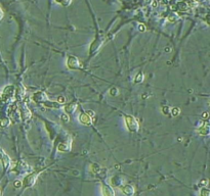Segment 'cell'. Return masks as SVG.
<instances>
[{
    "label": "cell",
    "instance_id": "6da1fadb",
    "mask_svg": "<svg viewBox=\"0 0 210 196\" xmlns=\"http://www.w3.org/2000/svg\"><path fill=\"white\" fill-rule=\"evenodd\" d=\"M124 119H125L126 127H127V129L130 132H137L139 130L138 122L133 117H131V115H125Z\"/></svg>",
    "mask_w": 210,
    "mask_h": 196
},
{
    "label": "cell",
    "instance_id": "7a4b0ae2",
    "mask_svg": "<svg viewBox=\"0 0 210 196\" xmlns=\"http://www.w3.org/2000/svg\"><path fill=\"white\" fill-rule=\"evenodd\" d=\"M38 174L32 173V174H30V175H28L25 179L23 180V182H22V186H23L24 188L32 187L35 183H36V180H37V178H38Z\"/></svg>",
    "mask_w": 210,
    "mask_h": 196
},
{
    "label": "cell",
    "instance_id": "3957f363",
    "mask_svg": "<svg viewBox=\"0 0 210 196\" xmlns=\"http://www.w3.org/2000/svg\"><path fill=\"white\" fill-rule=\"evenodd\" d=\"M67 66L71 69H79L82 68L79 59L77 57H75V56H69L68 59H67Z\"/></svg>",
    "mask_w": 210,
    "mask_h": 196
},
{
    "label": "cell",
    "instance_id": "277c9868",
    "mask_svg": "<svg viewBox=\"0 0 210 196\" xmlns=\"http://www.w3.org/2000/svg\"><path fill=\"white\" fill-rule=\"evenodd\" d=\"M13 94H15V88H13V86L12 85L6 86L3 89V93H2V100L7 101L8 99L12 97Z\"/></svg>",
    "mask_w": 210,
    "mask_h": 196
},
{
    "label": "cell",
    "instance_id": "5b68a950",
    "mask_svg": "<svg viewBox=\"0 0 210 196\" xmlns=\"http://www.w3.org/2000/svg\"><path fill=\"white\" fill-rule=\"evenodd\" d=\"M0 160H1L2 165H3V168L5 170H7L10 166V165H12V160H10L9 156L5 153L1 148H0Z\"/></svg>",
    "mask_w": 210,
    "mask_h": 196
},
{
    "label": "cell",
    "instance_id": "8992f818",
    "mask_svg": "<svg viewBox=\"0 0 210 196\" xmlns=\"http://www.w3.org/2000/svg\"><path fill=\"white\" fill-rule=\"evenodd\" d=\"M33 100L35 101L36 103H43L44 101H46L47 100V96H46V94H45L44 92H36V93H34V95H33Z\"/></svg>",
    "mask_w": 210,
    "mask_h": 196
},
{
    "label": "cell",
    "instance_id": "52a82bcc",
    "mask_svg": "<svg viewBox=\"0 0 210 196\" xmlns=\"http://www.w3.org/2000/svg\"><path fill=\"white\" fill-rule=\"evenodd\" d=\"M31 111L28 109V107L26 106H23L21 108V117L22 120H24V122H26V120H28L29 119H31Z\"/></svg>",
    "mask_w": 210,
    "mask_h": 196
},
{
    "label": "cell",
    "instance_id": "ba28073f",
    "mask_svg": "<svg viewBox=\"0 0 210 196\" xmlns=\"http://www.w3.org/2000/svg\"><path fill=\"white\" fill-rule=\"evenodd\" d=\"M79 120L80 123L85 126H89L91 125V123H92V119L87 114H81L79 117Z\"/></svg>",
    "mask_w": 210,
    "mask_h": 196
},
{
    "label": "cell",
    "instance_id": "9c48e42d",
    "mask_svg": "<svg viewBox=\"0 0 210 196\" xmlns=\"http://www.w3.org/2000/svg\"><path fill=\"white\" fill-rule=\"evenodd\" d=\"M122 192L126 196H132L134 192H135V190H134L133 186H131V185H124L122 187Z\"/></svg>",
    "mask_w": 210,
    "mask_h": 196
},
{
    "label": "cell",
    "instance_id": "30bf717a",
    "mask_svg": "<svg viewBox=\"0 0 210 196\" xmlns=\"http://www.w3.org/2000/svg\"><path fill=\"white\" fill-rule=\"evenodd\" d=\"M103 194L104 196H115V192L114 190H113V188L111 186H109V185L107 184H104L103 185Z\"/></svg>",
    "mask_w": 210,
    "mask_h": 196
},
{
    "label": "cell",
    "instance_id": "8fae6325",
    "mask_svg": "<svg viewBox=\"0 0 210 196\" xmlns=\"http://www.w3.org/2000/svg\"><path fill=\"white\" fill-rule=\"evenodd\" d=\"M198 133L202 136H208L209 135V126L207 123L202 124V126L198 129Z\"/></svg>",
    "mask_w": 210,
    "mask_h": 196
},
{
    "label": "cell",
    "instance_id": "7c38bea8",
    "mask_svg": "<svg viewBox=\"0 0 210 196\" xmlns=\"http://www.w3.org/2000/svg\"><path fill=\"white\" fill-rule=\"evenodd\" d=\"M58 149L61 152H68L71 150V144L68 143V142H63L58 146Z\"/></svg>",
    "mask_w": 210,
    "mask_h": 196
},
{
    "label": "cell",
    "instance_id": "4fadbf2b",
    "mask_svg": "<svg viewBox=\"0 0 210 196\" xmlns=\"http://www.w3.org/2000/svg\"><path fill=\"white\" fill-rule=\"evenodd\" d=\"M77 108V104L76 103H71V104H68V105H66L64 107L65 111L67 112V114H74L75 111H76Z\"/></svg>",
    "mask_w": 210,
    "mask_h": 196
},
{
    "label": "cell",
    "instance_id": "5bb4252c",
    "mask_svg": "<svg viewBox=\"0 0 210 196\" xmlns=\"http://www.w3.org/2000/svg\"><path fill=\"white\" fill-rule=\"evenodd\" d=\"M29 166L27 165L26 162H18V165H17V170L20 172V173H26L27 171H28Z\"/></svg>",
    "mask_w": 210,
    "mask_h": 196
},
{
    "label": "cell",
    "instance_id": "9a60e30c",
    "mask_svg": "<svg viewBox=\"0 0 210 196\" xmlns=\"http://www.w3.org/2000/svg\"><path fill=\"white\" fill-rule=\"evenodd\" d=\"M9 124H10V120H9V119H7V117H5V119L0 120V127H2V128L8 127Z\"/></svg>",
    "mask_w": 210,
    "mask_h": 196
},
{
    "label": "cell",
    "instance_id": "2e32d148",
    "mask_svg": "<svg viewBox=\"0 0 210 196\" xmlns=\"http://www.w3.org/2000/svg\"><path fill=\"white\" fill-rule=\"evenodd\" d=\"M58 3H60L61 5H63V6L65 7H67V6H69L70 4L72 3V0H55Z\"/></svg>",
    "mask_w": 210,
    "mask_h": 196
},
{
    "label": "cell",
    "instance_id": "e0dca14e",
    "mask_svg": "<svg viewBox=\"0 0 210 196\" xmlns=\"http://www.w3.org/2000/svg\"><path fill=\"white\" fill-rule=\"evenodd\" d=\"M144 80H145V75L142 74V72H139V74L135 77V79H134V82L142 83V82H144Z\"/></svg>",
    "mask_w": 210,
    "mask_h": 196
},
{
    "label": "cell",
    "instance_id": "ac0fdd59",
    "mask_svg": "<svg viewBox=\"0 0 210 196\" xmlns=\"http://www.w3.org/2000/svg\"><path fill=\"white\" fill-rule=\"evenodd\" d=\"M200 195L201 196H209L210 195L209 189H207V188H202L201 191H200Z\"/></svg>",
    "mask_w": 210,
    "mask_h": 196
},
{
    "label": "cell",
    "instance_id": "d6986e66",
    "mask_svg": "<svg viewBox=\"0 0 210 196\" xmlns=\"http://www.w3.org/2000/svg\"><path fill=\"white\" fill-rule=\"evenodd\" d=\"M180 114V109L177 108V107H174V108H172L171 111V114L173 115V117H176V115H178Z\"/></svg>",
    "mask_w": 210,
    "mask_h": 196
},
{
    "label": "cell",
    "instance_id": "ffe728a7",
    "mask_svg": "<svg viewBox=\"0 0 210 196\" xmlns=\"http://www.w3.org/2000/svg\"><path fill=\"white\" fill-rule=\"evenodd\" d=\"M56 102H58V104H64L65 102H66V98H65L64 96H58V99H56Z\"/></svg>",
    "mask_w": 210,
    "mask_h": 196
},
{
    "label": "cell",
    "instance_id": "44dd1931",
    "mask_svg": "<svg viewBox=\"0 0 210 196\" xmlns=\"http://www.w3.org/2000/svg\"><path fill=\"white\" fill-rule=\"evenodd\" d=\"M161 111H162L163 114H165V115L169 114V106H163L162 108H161Z\"/></svg>",
    "mask_w": 210,
    "mask_h": 196
},
{
    "label": "cell",
    "instance_id": "7402d4cb",
    "mask_svg": "<svg viewBox=\"0 0 210 196\" xmlns=\"http://www.w3.org/2000/svg\"><path fill=\"white\" fill-rule=\"evenodd\" d=\"M117 93H118V89H117V88L113 87V88H111V89H110V94H111L112 96L117 95Z\"/></svg>",
    "mask_w": 210,
    "mask_h": 196
},
{
    "label": "cell",
    "instance_id": "603a6c76",
    "mask_svg": "<svg viewBox=\"0 0 210 196\" xmlns=\"http://www.w3.org/2000/svg\"><path fill=\"white\" fill-rule=\"evenodd\" d=\"M62 120H63L65 123H69L70 122V117H69V115L67 114H64L63 115H62Z\"/></svg>",
    "mask_w": 210,
    "mask_h": 196
},
{
    "label": "cell",
    "instance_id": "cb8c5ba5",
    "mask_svg": "<svg viewBox=\"0 0 210 196\" xmlns=\"http://www.w3.org/2000/svg\"><path fill=\"white\" fill-rule=\"evenodd\" d=\"M176 20H177V17H176L175 14H173V13H172V14H170V15L168 17V21H172V23H173V21H175Z\"/></svg>",
    "mask_w": 210,
    "mask_h": 196
},
{
    "label": "cell",
    "instance_id": "d4e9b609",
    "mask_svg": "<svg viewBox=\"0 0 210 196\" xmlns=\"http://www.w3.org/2000/svg\"><path fill=\"white\" fill-rule=\"evenodd\" d=\"M207 183H208V181H207V179H204L203 181H201V182H200V184H199V185H200V186H202V187H204V186H206Z\"/></svg>",
    "mask_w": 210,
    "mask_h": 196
},
{
    "label": "cell",
    "instance_id": "484cf974",
    "mask_svg": "<svg viewBox=\"0 0 210 196\" xmlns=\"http://www.w3.org/2000/svg\"><path fill=\"white\" fill-rule=\"evenodd\" d=\"M15 188H21L22 187V181H17V182H15Z\"/></svg>",
    "mask_w": 210,
    "mask_h": 196
},
{
    "label": "cell",
    "instance_id": "4316f807",
    "mask_svg": "<svg viewBox=\"0 0 210 196\" xmlns=\"http://www.w3.org/2000/svg\"><path fill=\"white\" fill-rule=\"evenodd\" d=\"M86 114H87L88 115H89V117H91V119H92V117H95V112H93L92 111H86Z\"/></svg>",
    "mask_w": 210,
    "mask_h": 196
},
{
    "label": "cell",
    "instance_id": "83f0119b",
    "mask_svg": "<svg viewBox=\"0 0 210 196\" xmlns=\"http://www.w3.org/2000/svg\"><path fill=\"white\" fill-rule=\"evenodd\" d=\"M208 117H209V114H208V112H204V114H202V119H204V120H207V119H208Z\"/></svg>",
    "mask_w": 210,
    "mask_h": 196
},
{
    "label": "cell",
    "instance_id": "f1b7e54d",
    "mask_svg": "<svg viewBox=\"0 0 210 196\" xmlns=\"http://www.w3.org/2000/svg\"><path fill=\"white\" fill-rule=\"evenodd\" d=\"M2 18H3V11H2L1 8H0V20H1Z\"/></svg>",
    "mask_w": 210,
    "mask_h": 196
},
{
    "label": "cell",
    "instance_id": "f546056e",
    "mask_svg": "<svg viewBox=\"0 0 210 196\" xmlns=\"http://www.w3.org/2000/svg\"><path fill=\"white\" fill-rule=\"evenodd\" d=\"M139 30H141V31H145V30H146V28H144L142 26H141V27H139Z\"/></svg>",
    "mask_w": 210,
    "mask_h": 196
},
{
    "label": "cell",
    "instance_id": "4dcf8cb0",
    "mask_svg": "<svg viewBox=\"0 0 210 196\" xmlns=\"http://www.w3.org/2000/svg\"><path fill=\"white\" fill-rule=\"evenodd\" d=\"M165 51H166V52H168V51H170V48H168V47H166V48H165Z\"/></svg>",
    "mask_w": 210,
    "mask_h": 196
}]
</instances>
